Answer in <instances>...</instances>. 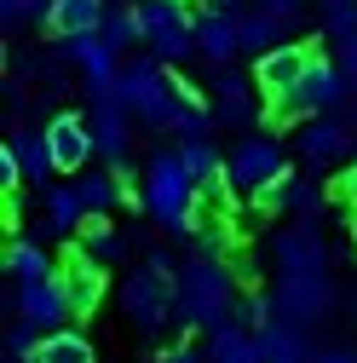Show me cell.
<instances>
[{
    "instance_id": "obj_1",
    "label": "cell",
    "mask_w": 357,
    "mask_h": 363,
    "mask_svg": "<svg viewBox=\"0 0 357 363\" xmlns=\"http://www.w3.org/2000/svg\"><path fill=\"white\" fill-rule=\"evenodd\" d=\"M144 208L162 219L167 237H191L196 231V179L178 150H162L144 173Z\"/></svg>"
},
{
    "instance_id": "obj_2",
    "label": "cell",
    "mask_w": 357,
    "mask_h": 363,
    "mask_svg": "<svg viewBox=\"0 0 357 363\" xmlns=\"http://www.w3.org/2000/svg\"><path fill=\"white\" fill-rule=\"evenodd\" d=\"M225 311H237L231 306V271L219 265L213 254L185 259V271H178V317L196 323V329H219Z\"/></svg>"
},
{
    "instance_id": "obj_3",
    "label": "cell",
    "mask_w": 357,
    "mask_h": 363,
    "mask_svg": "<svg viewBox=\"0 0 357 363\" xmlns=\"http://www.w3.org/2000/svg\"><path fill=\"white\" fill-rule=\"evenodd\" d=\"M115 99L132 110V121H144L150 133H173V110H178V86L156 69V64H127L115 75Z\"/></svg>"
},
{
    "instance_id": "obj_4",
    "label": "cell",
    "mask_w": 357,
    "mask_h": 363,
    "mask_svg": "<svg viewBox=\"0 0 357 363\" xmlns=\"http://www.w3.org/2000/svg\"><path fill=\"white\" fill-rule=\"evenodd\" d=\"M346 99H351V81H346V69H340V58H311L305 64V75H300V86L288 99H277L271 104V116H329V110H346Z\"/></svg>"
},
{
    "instance_id": "obj_5",
    "label": "cell",
    "mask_w": 357,
    "mask_h": 363,
    "mask_svg": "<svg viewBox=\"0 0 357 363\" xmlns=\"http://www.w3.org/2000/svg\"><path fill=\"white\" fill-rule=\"evenodd\" d=\"M121 306H127V317H132L139 335H156L167 317H178V277L173 271H156V265L132 271L127 289H121Z\"/></svg>"
},
{
    "instance_id": "obj_6",
    "label": "cell",
    "mask_w": 357,
    "mask_h": 363,
    "mask_svg": "<svg viewBox=\"0 0 357 363\" xmlns=\"http://www.w3.org/2000/svg\"><path fill=\"white\" fill-rule=\"evenodd\" d=\"M144 40H150V52L162 64H178V58H191L202 52V40H196V18L185 12V0H144Z\"/></svg>"
},
{
    "instance_id": "obj_7",
    "label": "cell",
    "mask_w": 357,
    "mask_h": 363,
    "mask_svg": "<svg viewBox=\"0 0 357 363\" xmlns=\"http://www.w3.org/2000/svg\"><path fill=\"white\" fill-rule=\"evenodd\" d=\"M271 300H277V317H288V323H317L334 311V283L329 271H283Z\"/></svg>"
},
{
    "instance_id": "obj_8",
    "label": "cell",
    "mask_w": 357,
    "mask_h": 363,
    "mask_svg": "<svg viewBox=\"0 0 357 363\" xmlns=\"http://www.w3.org/2000/svg\"><path fill=\"white\" fill-rule=\"evenodd\" d=\"M58 277H64V289H69L75 317H93V311H98V300H104V289H110L104 259L86 248V242H69V248L58 254Z\"/></svg>"
},
{
    "instance_id": "obj_9",
    "label": "cell",
    "mask_w": 357,
    "mask_h": 363,
    "mask_svg": "<svg viewBox=\"0 0 357 363\" xmlns=\"http://www.w3.org/2000/svg\"><path fill=\"white\" fill-rule=\"evenodd\" d=\"M225 173H231L237 191H254V196H259L265 185L288 179V162H283V145H277V139H242V145L231 150Z\"/></svg>"
},
{
    "instance_id": "obj_10",
    "label": "cell",
    "mask_w": 357,
    "mask_h": 363,
    "mask_svg": "<svg viewBox=\"0 0 357 363\" xmlns=\"http://www.w3.org/2000/svg\"><path fill=\"white\" fill-rule=\"evenodd\" d=\"M311 58H317V47H305V40H283V47H271V52L254 58V86L277 104V99H288L294 86H300V75H305Z\"/></svg>"
},
{
    "instance_id": "obj_11",
    "label": "cell",
    "mask_w": 357,
    "mask_h": 363,
    "mask_svg": "<svg viewBox=\"0 0 357 363\" xmlns=\"http://www.w3.org/2000/svg\"><path fill=\"white\" fill-rule=\"evenodd\" d=\"M18 317H29L35 329H64V317H75L69 289H64L58 271H52V277H40V283H23V289H18Z\"/></svg>"
},
{
    "instance_id": "obj_12",
    "label": "cell",
    "mask_w": 357,
    "mask_h": 363,
    "mask_svg": "<svg viewBox=\"0 0 357 363\" xmlns=\"http://www.w3.org/2000/svg\"><path fill=\"white\" fill-rule=\"evenodd\" d=\"M47 139H52V162H58V173H81L86 162L98 156L93 121H81V116H52V121H47Z\"/></svg>"
},
{
    "instance_id": "obj_13",
    "label": "cell",
    "mask_w": 357,
    "mask_h": 363,
    "mask_svg": "<svg viewBox=\"0 0 357 363\" xmlns=\"http://www.w3.org/2000/svg\"><path fill=\"white\" fill-rule=\"evenodd\" d=\"M346 150H351V127H346L340 110L311 116V127H300V156H305L311 167H323V162H334V156H346Z\"/></svg>"
},
{
    "instance_id": "obj_14",
    "label": "cell",
    "mask_w": 357,
    "mask_h": 363,
    "mask_svg": "<svg viewBox=\"0 0 357 363\" xmlns=\"http://www.w3.org/2000/svg\"><path fill=\"white\" fill-rule=\"evenodd\" d=\"M277 265L283 271H329V242L311 219H300L294 231L277 237Z\"/></svg>"
},
{
    "instance_id": "obj_15",
    "label": "cell",
    "mask_w": 357,
    "mask_h": 363,
    "mask_svg": "<svg viewBox=\"0 0 357 363\" xmlns=\"http://www.w3.org/2000/svg\"><path fill=\"white\" fill-rule=\"evenodd\" d=\"M127 121H132V110H127L115 93H110V99H98L93 139H98V156H104V162H115V167L127 162V145H132V127H127Z\"/></svg>"
},
{
    "instance_id": "obj_16",
    "label": "cell",
    "mask_w": 357,
    "mask_h": 363,
    "mask_svg": "<svg viewBox=\"0 0 357 363\" xmlns=\"http://www.w3.org/2000/svg\"><path fill=\"white\" fill-rule=\"evenodd\" d=\"M98 23H104V0H52V6L40 12V35H52V40L86 35Z\"/></svg>"
},
{
    "instance_id": "obj_17",
    "label": "cell",
    "mask_w": 357,
    "mask_h": 363,
    "mask_svg": "<svg viewBox=\"0 0 357 363\" xmlns=\"http://www.w3.org/2000/svg\"><path fill=\"white\" fill-rule=\"evenodd\" d=\"M196 40H202V52H208L213 64H231V58L242 52V18H237L231 6H213L208 18H196Z\"/></svg>"
},
{
    "instance_id": "obj_18",
    "label": "cell",
    "mask_w": 357,
    "mask_h": 363,
    "mask_svg": "<svg viewBox=\"0 0 357 363\" xmlns=\"http://www.w3.org/2000/svg\"><path fill=\"white\" fill-rule=\"evenodd\" d=\"M254 335H259V352H265V363H317V352L305 346L300 323H288V317H271V323H259Z\"/></svg>"
},
{
    "instance_id": "obj_19",
    "label": "cell",
    "mask_w": 357,
    "mask_h": 363,
    "mask_svg": "<svg viewBox=\"0 0 357 363\" xmlns=\"http://www.w3.org/2000/svg\"><path fill=\"white\" fill-rule=\"evenodd\" d=\"M29 363H98V352H93V340L75 335V329H47Z\"/></svg>"
},
{
    "instance_id": "obj_20",
    "label": "cell",
    "mask_w": 357,
    "mask_h": 363,
    "mask_svg": "<svg viewBox=\"0 0 357 363\" xmlns=\"http://www.w3.org/2000/svg\"><path fill=\"white\" fill-rule=\"evenodd\" d=\"M208 363H265L259 335H242L237 323H219L213 329V346H208Z\"/></svg>"
},
{
    "instance_id": "obj_21",
    "label": "cell",
    "mask_w": 357,
    "mask_h": 363,
    "mask_svg": "<svg viewBox=\"0 0 357 363\" xmlns=\"http://www.w3.org/2000/svg\"><path fill=\"white\" fill-rule=\"evenodd\" d=\"M18 156H23V173L35 179V185L40 191H47V179L58 173V162H52V139H47V127H40V133H18Z\"/></svg>"
},
{
    "instance_id": "obj_22",
    "label": "cell",
    "mask_w": 357,
    "mask_h": 363,
    "mask_svg": "<svg viewBox=\"0 0 357 363\" xmlns=\"http://www.w3.org/2000/svg\"><path fill=\"white\" fill-rule=\"evenodd\" d=\"M213 99H219V110H225L237 127H248L254 121V99H248V81L237 75V69H219L213 75Z\"/></svg>"
},
{
    "instance_id": "obj_23",
    "label": "cell",
    "mask_w": 357,
    "mask_h": 363,
    "mask_svg": "<svg viewBox=\"0 0 357 363\" xmlns=\"http://www.w3.org/2000/svg\"><path fill=\"white\" fill-rule=\"evenodd\" d=\"M6 265H12V277H18V283H40V277H52V271H58V259H47V248L29 242V237H18V242H12Z\"/></svg>"
},
{
    "instance_id": "obj_24",
    "label": "cell",
    "mask_w": 357,
    "mask_h": 363,
    "mask_svg": "<svg viewBox=\"0 0 357 363\" xmlns=\"http://www.w3.org/2000/svg\"><path fill=\"white\" fill-rule=\"evenodd\" d=\"M98 35L110 40L115 52H127L132 40L144 35V12H139V6H104V23H98Z\"/></svg>"
},
{
    "instance_id": "obj_25",
    "label": "cell",
    "mask_w": 357,
    "mask_h": 363,
    "mask_svg": "<svg viewBox=\"0 0 357 363\" xmlns=\"http://www.w3.org/2000/svg\"><path fill=\"white\" fill-rule=\"evenodd\" d=\"M283 23H288V18H277V12H265V6H259L254 18H242V52H254V58H259V52H271V47H283Z\"/></svg>"
},
{
    "instance_id": "obj_26",
    "label": "cell",
    "mask_w": 357,
    "mask_h": 363,
    "mask_svg": "<svg viewBox=\"0 0 357 363\" xmlns=\"http://www.w3.org/2000/svg\"><path fill=\"white\" fill-rule=\"evenodd\" d=\"M75 225H86V202H81V191H75V185H69V191H47V231L69 237Z\"/></svg>"
},
{
    "instance_id": "obj_27",
    "label": "cell",
    "mask_w": 357,
    "mask_h": 363,
    "mask_svg": "<svg viewBox=\"0 0 357 363\" xmlns=\"http://www.w3.org/2000/svg\"><path fill=\"white\" fill-rule=\"evenodd\" d=\"M75 191H81L86 213H110V208L121 202V173H81Z\"/></svg>"
},
{
    "instance_id": "obj_28",
    "label": "cell",
    "mask_w": 357,
    "mask_h": 363,
    "mask_svg": "<svg viewBox=\"0 0 357 363\" xmlns=\"http://www.w3.org/2000/svg\"><path fill=\"white\" fill-rule=\"evenodd\" d=\"M178 156H185V167H191L196 185H213V179H225V162H219V150H213L208 139H185V145H178Z\"/></svg>"
},
{
    "instance_id": "obj_29",
    "label": "cell",
    "mask_w": 357,
    "mask_h": 363,
    "mask_svg": "<svg viewBox=\"0 0 357 363\" xmlns=\"http://www.w3.org/2000/svg\"><path fill=\"white\" fill-rule=\"evenodd\" d=\"M173 133H178V139H208V133H213V116L185 93V99H178V110H173Z\"/></svg>"
},
{
    "instance_id": "obj_30",
    "label": "cell",
    "mask_w": 357,
    "mask_h": 363,
    "mask_svg": "<svg viewBox=\"0 0 357 363\" xmlns=\"http://www.w3.org/2000/svg\"><path fill=\"white\" fill-rule=\"evenodd\" d=\"M40 335H47V329H35L29 317H23V323L6 335V363H29V357H35V346H40Z\"/></svg>"
},
{
    "instance_id": "obj_31",
    "label": "cell",
    "mask_w": 357,
    "mask_h": 363,
    "mask_svg": "<svg viewBox=\"0 0 357 363\" xmlns=\"http://www.w3.org/2000/svg\"><path fill=\"white\" fill-rule=\"evenodd\" d=\"M323 29L329 35H351L357 29V0H323Z\"/></svg>"
},
{
    "instance_id": "obj_32",
    "label": "cell",
    "mask_w": 357,
    "mask_h": 363,
    "mask_svg": "<svg viewBox=\"0 0 357 363\" xmlns=\"http://www.w3.org/2000/svg\"><path fill=\"white\" fill-rule=\"evenodd\" d=\"M283 208H294L300 219L317 213V185H305V179H288V191H283Z\"/></svg>"
},
{
    "instance_id": "obj_33",
    "label": "cell",
    "mask_w": 357,
    "mask_h": 363,
    "mask_svg": "<svg viewBox=\"0 0 357 363\" xmlns=\"http://www.w3.org/2000/svg\"><path fill=\"white\" fill-rule=\"evenodd\" d=\"M52 0H0V18L6 23H18V18H29V12H47Z\"/></svg>"
},
{
    "instance_id": "obj_34",
    "label": "cell",
    "mask_w": 357,
    "mask_h": 363,
    "mask_svg": "<svg viewBox=\"0 0 357 363\" xmlns=\"http://www.w3.org/2000/svg\"><path fill=\"white\" fill-rule=\"evenodd\" d=\"M340 69H346L351 93H357V29H351V35H340Z\"/></svg>"
},
{
    "instance_id": "obj_35",
    "label": "cell",
    "mask_w": 357,
    "mask_h": 363,
    "mask_svg": "<svg viewBox=\"0 0 357 363\" xmlns=\"http://www.w3.org/2000/svg\"><path fill=\"white\" fill-rule=\"evenodd\" d=\"M340 202H346V208H357V162L340 173Z\"/></svg>"
},
{
    "instance_id": "obj_36",
    "label": "cell",
    "mask_w": 357,
    "mask_h": 363,
    "mask_svg": "<svg viewBox=\"0 0 357 363\" xmlns=\"http://www.w3.org/2000/svg\"><path fill=\"white\" fill-rule=\"evenodd\" d=\"M162 363H208V357H196L191 346H173V352H162Z\"/></svg>"
},
{
    "instance_id": "obj_37",
    "label": "cell",
    "mask_w": 357,
    "mask_h": 363,
    "mask_svg": "<svg viewBox=\"0 0 357 363\" xmlns=\"http://www.w3.org/2000/svg\"><path fill=\"white\" fill-rule=\"evenodd\" d=\"M265 12H277V18H294V12H300V0H265Z\"/></svg>"
},
{
    "instance_id": "obj_38",
    "label": "cell",
    "mask_w": 357,
    "mask_h": 363,
    "mask_svg": "<svg viewBox=\"0 0 357 363\" xmlns=\"http://www.w3.org/2000/svg\"><path fill=\"white\" fill-rule=\"evenodd\" d=\"M317 363H357V352H346V346H334V352H323Z\"/></svg>"
},
{
    "instance_id": "obj_39",
    "label": "cell",
    "mask_w": 357,
    "mask_h": 363,
    "mask_svg": "<svg viewBox=\"0 0 357 363\" xmlns=\"http://www.w3.org/2000/svg\"><path fill=\"white\" fill-rule=\"evenodd\" d=\"M351 242H357V208H351Z\"/></svg>"
},
{
    "instance_id": "obj_40",
    "label": "cell",
    "mask_w": 357,
    "mask_h": 363,
    "mask_svg": "<svg viewBox=\"0 0 357 363\" xmlns=\"http://www.w3.org/2000/svg\"><path fill=\"white\" fill-rule=\"evenodd\" d=\"M213 6H237V0H213Z\"/></svg>"
}]
</instances>
